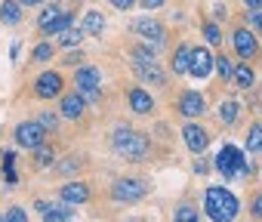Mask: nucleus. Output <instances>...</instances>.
Masks as SVG:
<instances>
[{"label": "nucleus", "mask_w": 262, "mask_h": 222, "mask_svg": "<svg viewBox=\"0 0 262 222\" xmlns=\"http://www.w3.org/2000/svg\"><path fill=\"white\" fill-rule=\"evenodd\" d=\"M133 31H136L145 43H151V47H164V43H167V28H164L158 19H151V16L136 19V22H133Z\"/></svg>", "instance_id": "8"}, {"label": "nucleus", "mask_w": 262, "mask_h": 222, "mask_svg": "<svg viewBox=\"0 0 262 222\" xmlns=\"http://www.w3.org/2000/svg\"><path fill=\"white\" fill-rule=\"evenodd\" d=\"M59 194H62L65 204H86L90 201V188L83 182H68V185H62Z\"/></svg>", "instance_id": "17"}, {"label": "nucleus", "mask_w": 262, "mask_h": 222, "mask_svg": "<svg viewBox=\"0 0 262 222\" xmlns=\"http://www.w3.org/2000/svg\"><path fill=\"white\" fill-rule=\"evenodd\" d=\"M247 19H250V25L262 34V10H250V16H247Z\"/></svg>", "instance_id": "32"}, {"label": "nucleus", "mask_w": 262, "mask_h": 222, "mask_svg": "<svg viewBox=\"0 0 262 222\" xmlns=\"http://www.w3.org/2000/svg\"><path fill=\"white\" fill-rule=\"evenodd\" d=\"M16 142L22 148H28V151H37L47 142V127L40 121H25V124L16 127Z\"/></svg>", "instance_id": "7"}, {"label": "nucleus", "mask_w": 262, "mask_h": 222, "mask_svg": "<svg viewBox=\"0 0 262 222\" xmlns=\"http://www.w3.org/2000/svg\"><path fill=\"white\" fill-rule=\"evenodd\" d=\"M133 68H136V74H139L145 83H151V86H164V83H167V74L158 68V62H133Z\"/></svg>", "instance_id": "15"}, {"label": "nucleus", "mask_w": 262, "mask_h": 222, "mask_svg": "<svg viewBox=\"0 0 262 222\" xmlns=\"http://www.w3.org/2000/svg\"><path fill=\"white\" fill-rule=\"evenodd\" d=\"M176 222H198V219H176Z\"/></svg>", "instance_id": "39"}, {"label": "nucleus", "mask_w": 262, "mask_h": 222, "mask_svg": "<svg viewBox=\"0 0 262 222\" xmlns=\"http://www.w3.org/2000/svg\"><path fill=\"white\" fill-rule=\"evenodd\" d=\"M250 216H253L256 222H262V194L253 197V204H250Z\"/></svg>", "instance_id": "31"}, {"label": "nucleus", "mask_w": 262, "mask_h": 222, "mask_svg": "<svg viewBox=\"0 0 262 222\" xmlns=\"http://www.w3.org/2000/svg\"><path fill=\"white\" fill-rule=\"evenodd\" d=\"M111 145H114V151L120 158L133 161V164L145 161L148 158V148H151V142H148L145 133H136V130H129V127H117L114 136H111Z\"/></svg>", "instance_id": "1"}, {"label": "nucleus", "mask_w": 262, "mask_h": 222, "mask_svg": "<svg viewBox=\"0 0 262 222\" xmlns=\"http://www.w3.org/2000/svg\"><path fill=\"white\" fill-rule=\"evenodd\" d=\"M136 4H139V0H111V7H114V10H123V13H126L129 7H136Z\"/></svg>", "instance_id": "35"}, {"label": "nucleus", "mask_w": 262, "mask_h": 222, "mask_svg": "<svg viewBox=\"0 0 262 222\" xmlns=\"http://www.w3.org/2000/svg\"><path fill=\"white\" fill-rule=\"evenodd\" d=\"M22 4L19 0H4V4H0V22L4 25H19L22 22Z\"/></svg>", "instance_id": "19"}, {"label": "nucleus", "mask_w": 262, "mask_h": 222, "mask_svg": "<svg viewBox=\"0 0 262 222\" xmlns=\"http://www.w3.org/2000/svg\"><path fill=\"white\" fill-rule=\"evenodd\" d=\"M253 68L247 65V62H241V65H234V77H231V83L237 86V90H250L253 86Z\"/></svg>", "instance_id": "22"}, {"label": "nucleus", "mask_w": 262, "mask_h": 222, "mask_svg": "<svg viewBox=\"0 0 262 222\" xmlns=\"http://www.w3.org/2000/svg\"><path fill=\"white\" fill-rule=\"evenodd\" d=\"M19 4H22V7H37L40 0H19Z\"/></svg>", "instance_id": "38"}, {"label": "nucleus", "mask_w": 262, "mask_h": 222, "mask_svg": "<svg viewBox=\"0 0 262 222\" xmlns=\"http://www.w3.org/2000/svg\"><path fill=\"white\" fill-rule=\"evenodd\" d=\"M167 4V0H139V7L145 10V13H151V10H161Z\"/></svg>", "instance_id": "34"}, {"label": "nucleus", "mask_w": 262, "mask_h": 222, "mask_svg": "<svg viewBox=\"0 0 262 222\" xmlns=\"http://www.w3.org/2000/svg\"><path fill=\"white\" fill-rule=\"evenodd\" d=\"M34 62H47V59H53V43H40V47H34V56H31Z\"/></svg>", "instance_id": "29"}, {"label": "nucleus", "mask_w": 262, "mask_h": 222, "mask_svg": "<svg viewBox=\"0 0 262 222\" xmlns=\"http://www.w3.org/2000/svg\"><path fill=\"white\" fill-rule=\"evenodd\" d=\"M182 139H185V145H188L194 154H201V151L210 145V133H207L201 124H185V130H182Z\"/></svg>", "instance_id": "13"}, {"label": "nucleus", "mask_w": 262, "mask_h": 222, "mask_svg": "<svg viewBox=\"0 0 262 222\" xmlns=\"http://www.w3.org/2000/svg\"><path fill=\"white\" fill-rule=\"evenodd\" d=\"M204 210L213 222H234L241 204L237 197L228 191V188H219V185H210L207 188V197H204Z\"/></svg>", "instance_id": "2"}, {"label": "nucleus", "mask_w": 262, "mask_h": 222, "mask_svg": "<svg viewBox=\"0 0 262 222\" xmlns=\"http://www.w3.org/2000/svg\"><path fill=\"white\" fill-rule=\"evenodd\" d=\"M77 170V158H68V164H62V173H71Z\"/></svg>", "instance_id": "36"}, {"label": "nucleus", "mask_w": 262, "mask_h": 222, "mask_svg": "<svg viewBox=\"0 0 262 222\" xmlns=\"http://www.w3.org/2000/svg\"><path fill=\"white\" fill-rule=\"evenodd\" d=\"M213 68H216V59L210 56V50H207V47H191V65H188V74L198 77V80H207Z\"/></svg>", "instance_id": "10"}, {"label": "nucleus", "mask_w": 262, "mask_h": 222, "mask_svg": "<svg viewBox=\"0 0 262 222\" xmlns=\"http://www.w3.org/2000/svg\"><path fill=\"white\" fill-rule=\"evenodd\" d=\"M188 65H191V47L182 43L173 53V74H188Z\"/></svg>", "instance_id": "21"}, {"label": "nucleus", "mask_w": 262, "mask_h": 222, "mask_svg": "<svg viewBox=\"0 0 262 222\" xmlns=\"http://www.w3.org/2000/svg\"><path fill=\"white\" fill-rule=\"evenodd\" d=\"M83 34H86L83 28H77V25H71V28H65V31L59 34V43H62V47H77V43L83 40Z\"/></svg>", "instance_id": "23"}, {"label": "nucleus", "mask_w": 262, "mask_h": 222, "mask_svg": "<svg viewBox=\"0 0 262 222\" xmlns=\"http://www.w3.org/2000/svg\"><path fill=\"white\" fill-rule=\"evenodd\" d=\"M237 111H241V105H237V102H225V105L219 108V124L231 127V124L237 121Z\"/></svg>", "instance_id": "25"}, {"label": "nucleus", "mask_w": 262, "mask_h": 222, "mask_svg": "<svg viewBox=\"0 0 262 222\" xmlns=\"http://www.w3.org/2000/svg\"><path fill=\"white\" fill-rule=\"evenodd\" d=\"M129 108H133L136 115H151V111H155V99L148 96V90L133 86V90H129Z\"/></svg>", "instance_id": "16"}, {"label": "nucleus", "mask_w": 262, "mask_h": 222, "mask_svg": "<svg viewBox=\"0 0 262 222\" xmlns=\"http://www.w3.org/2000/svg\"><path fill=\"white\" fill-rule=\"evenodd\" d=\"M148 194V185L142 179H117L111 185V197L117 204H133V201H142Z\"/></svg>", "instance_id": "6"}, {"label": "nucleus", "mask_w": 262, "mask_h": 222, "mask_svg": "<svg viewBox=\"0 0 262 222\" xmlns=\"http://www.w3.org/2000/svg\"><path fill=\"white\" fill-rule=\"evenodd\" d=\"M247 151L250 154L262 151V124H253L250 127V133H247Z\"/></svg>", "instance_id": "26"}, {"label": "nucleus", "mask_w": 262, "mask_h": 222, "mask_svg": "<svg viewBox=\"0 0 262 222\" xmlns=\"http://www.w3.org/2000/svg\"><path fill=\"white\" fill-rule=\"evenodd\" d=\"M62 74L59 71H43L37 80H34V96L37 99H56L59 93H62Z\"/></svg>", "instance_id": "11"}, {"label": "nucleus", "mask_w": 262, "mask_h": 222, "mask_svg": "<svg viewBox=\"0 0 262 222\" xmlns=\"http://www.w3.org/2000/svg\"><path fill=\"white\" fill-rule=\"evenodd\" d=\"M244 7H250V10H262V0H244Z\"/></svg>", "instance_id": "37"}, {"label": "nucleus", "mask_w": 262, "mask_h": 222, "mask_svg": "<svg viewBox=\"0 0 262 222\" xmlns=\"http://www.w3.org/2000/svg\"><path fill=\"white\" fill-rule=\"evenodd\" d=\"M99 83H102L99 68H93V65H80V68L74 71V86H77V93H80L83 99L99 102Z\"/></svg>", "instance_id": "5"}, {"label": "nucleus", "mask_w": 262, "mask_h": 222, "mask_svg": "<svg viewBox=\"0 0 262 222\" xmlns=\"http://www.w3.org/2000/svg\"><path fill=\"white\" fill-rule=\"evenodd\" d=\"M0 222H28V213L22 207H13V210H7L4 216H0Z\"/></svg>", "instance_id": "28"}, {"label": "nucleus", "mask_w": 262, "mask_h": 222, "mask_svg": "<svg viewBox=\"0 0 262 222\" xmlns=\"http://www.w3.org/2000/svg\"><path fill=\"white\" fill-rule=\"evenodd\" d=\"M216 170L225 176V179H234L247 170V161H244V151L234 148V145H222V151L216 154Z\"/></svg>", "instance_id": "3"}, {"label": "nucleus", "mask_w": 262, "mask_h": 222, "mask_svg": "<svg viewBox=\"0 0 262 222\" xmlns=\"http://www.w3.org/2000/svg\"><path fill=\"white\" fill-rule=\"evenodd\" d=\"M47 164H53V148H37V167H47Z\"/></svg>", "instance_id": "30"}, {"label": "nucleus", "mask_w": 262, "mask_h": 222, "mask_svg": "<svg viewBox=\"0 0 262 222\" xmlns=\"http://www.w3.org/2000/svg\"><path fill=\"white\" fill-rule=\"evenodd\" d=\"M71 25H74V16L65 13L62 7H47V10L40 13V19H37V28H40L43 34H62V31L71 28Z\"/></svg>", "instance_id": "4"}, {"label": "nucleus", "mask_w": 262, "mask_h": 222, "mask_svg": "<svg viewBox=\"0 0 262 222\" xmlns=\"http://www.w3.org/2000/svg\"><path fill=\"white\" fill-rule=\"evenodd\" d=\"M231 43H234L237 59H244V62H250V59H256V56H259V40H256V37H253V31H247V28H234Z\"/></svg>", "instance_id": "9"}, {"label": "nucleus", "mask_w": 262, "mask_h": 222, "mask_svg": "<svg viewBox=\"0 0 262 222\" xmlns=\"http://www.w3.org/2000/svg\"><path fill=\"white\" fill-rule=\"evenodd\" d=\"M83 111H86V99L80 93H68L62 96V118L68 121H80L83 118Z\"/></svg>", "instance_id": "14"}, {"label": "nucleus", "mask_w": 262, "mask_h": 222, "mask_svg": "<svg viewBox=\"0 0 262 222\" xmlns=\"http://www.w3.org/2000/svg\"><path fill=\"white\" fill-rule=\"evenodd\" d=\"M204 111H207V102H204V96L198 90H185L179 96V115L182 118H201Z\"/></svg>", "instance_id": "12"}, {"label": "nucleus", "mask_w": 262, "mask_h": 222, "mask_svg": "<svg viewBox=\"0 0 262 222\" xmlns=\"http://www.w3.org/2000/svg\"><path fill=\"white\" fill-rule=\"evenodd\" d=\"M90 37H99L102 31H105V16L99 13V10H90V13H83V25H80Z\"/></svg>", "instance_id": "18"}, {"label": "nucleus", "mask_w": 262, "mask_h": 222, "mask_svg": "<svg viewBox=\"0 0 262 222\" xmlns=\"http://www.w3.org/2000/svg\"><path fill=\"white\" fill-rule=\"evenodd\" d=\"M204 37H207V43L219 47V43H222V31H219V25H216V22H207V25H204Z\"/></svg>", "instance_id": "27"}, {"label": "nucleus", "mask_w": 262, "mask_h": 222, "mask_svg": "<svg viewBox=\"0 0 262 222\" xmlns=\"http://www.w3.org/2000/svg\"><path fill=\"white\" fill-rule=\"evenodd\" d=\"M40 213H43V219H47V222H68V219H74V210H71V204H56V207H43Z\"/></svg>", "instance_id": "20"}, {"label": "nucleus", "mask_w": 262, "mask_h": 222, "mask_svg": "<svg viewBox=\"0 0 262 222\" xmlns=\"http://www.w3.org/2000/svg\"><path fill=\"white\" fill-rule=\"evenodd\" d=\"M216 71H219V77H222L225 83H231V77H234V62H231L225 53H219V56H216Z\"/></svg>", "instance_id": "24"}, {"label": "nucleus", "mask_w": 262, "mask_h": 222, "mask_svg": "<svg viewBox=\"0 0 262 222\" xmlns=\"http://www.w3.org/2000/svg\"><path fill=\"white\" fill-rule=\"evenodd\" d=\"M40 124H43V127H50V130H56V124H59V118L53 115V111H43V115H40Z\"/></svg>", "instance_id": "33"}]
</instances>
